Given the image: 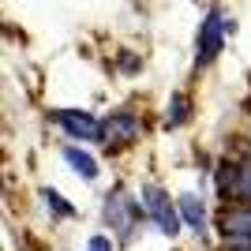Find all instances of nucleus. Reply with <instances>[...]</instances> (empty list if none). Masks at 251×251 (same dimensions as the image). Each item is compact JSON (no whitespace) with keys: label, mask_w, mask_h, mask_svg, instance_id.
Instances as JSON below:
<instances>
[{"label":"nucleus","mask_w":251,"mask_h":251,"mask_svg":"<svg viewBox=\"0 0 251 251\" xmlns=\"http://www.w3.org/2000/svg\"><path fill=\"white\" fill-rule=\"evenodd\" d=\"M221 236H251V206L221 210Z\"/></svg>","instance_id":"obj_5"},{"label":"nucleus","mask_w":251,"mask_h":251,"mask_svg":"<svg viewBox=\"0 0 251 251\" xmlns=\"http://www.w3.org/2000/svg\"><path fill=\"white\" fill-rule=\"evenodd\" d=\"M52 120H56L68 135H75V139H105V127L98 124L90 113H79V109H56Z\"/></svg>","instance_id":"obj_2"},{"label":"nucleus","mask_w":251,"mask_h":251,"mask_svg":"<svg viewBox=\"0 0 251 251\" xmlns=\"http://www.w3.org/2000/svg\"><path fill=\"white\" fill-rule=\"evenodd\" d=\"M218 188L232 199H248L251 202V161H240V165H229L218 173Z\"/></svg>","instance_id":"obj_4"},{"label":"nucleus","mask_w":251,"mask_h":251,"mask_svg":"<svg viewBox=\"0 0 251 251\" xmlns=\"http://www.w3.org/2000/svg\"><path fill=\"white\" fill-rule=\"evenodd\" d=\"M135 131H139V120L127 113H116L113 120H105V139L109 143H127V139H135Z\"/></svg>","instance_id":"obj_6"},{"label":"nucleus","mask_w":251,"mask_h":251,"mask_svg":"<svg viewBox=\"0 0 251 251\" xmlns=\"http://www.w3.org/2000/svg\"><path fill=\"white\" fill-rule=\"evenodd\" d=\"M64 161L79 173V176H86V180H94L98 176V161L90 154H83V150H75V147H64Z\"/></svg>","instance_id":"obj_8"},{"label":"nucleus","mask_w":251,"mask_h":251,"mask_svg":"<svg viewBox=\"0 0 251 251\" xmlns=\"http://www.w3.org/2000/svg\"><path fill=\"white\" fill-rule=\"evenodd\" d=\"M184 116H188V101H184V98L176 94V98H173V113H169V120H165V124H169V127H176L180 120H184Z\"/></svg>","instance_id":"obj_9"},{"label":"nucleus","mask_w":251,"mask_h":251,"mask_svg":"<svg viewBox=\"0 0 251 251\" xmlns=\"http://www.w3.org/2000/svg\"><path fill=\"white\" fill-rule=\"evenodd\" d=\"M86 251H113V240H109L105 232H98V236H90V244H86Z\"/></svg>","instance_id":"obj_11"},{"label":"nucleus","mask_w":251,"mask_h":251,"mask_svg":"<svg viewBox=\"0 0 251 251\" xmlns=\"http://www.w3.org/2000/svg\"><path fill=\"white\" fill-rule=\"evenodd\" d=\"M143 206H147V214L154 218V225L165 232V236H176V232H180V221H184V218H180L176 206L165 199V191L147 188V191H143Z\"/></svg>","instance_id":"obj_1"},{"label":"nucleus","mask_w":251,"mask_h":251,"mask_svg":"<svg viewBox=\"0 0 251 251\" xmlns=\"http://www.w3.org/2000/svg\"><path fill=\"white\" fill-rule=\"evenodd\" d=\"M229 251H251V236H232Z\"/></svg>","instance_id":"obj_12"},{"label":"nucleus","mask_w":251,"mask_h":251,"mask_svg":"<svg viewBox=\"0 0 251 251\" xmlns=\"http://www.w3.org/2000/svg\"><path fill=\"white\" fill-rule=\"evenodd\" d=\"M45 202H49V206L56 210V214H72V206H68V202H64V199H60V195H56V191H52V188L45 191Z\"/></svg>","instance_id":"obj_10"},{"label":"nucleus","mask_w":251,"mask_h":251,"mask_svg":"<svg viewBox=\"0 0 251 251\" xmlns=\"http://www.w3.org/2000/svg\"><path fill=\"white\" fill-rule=\"evenodd\" d=\"M221 45H225V26H221L218 11H210L206 23H202V30H199V52H195V64H210L214 56H218Z\"/></svg>","instance_id":"obj_3"},{"label":"nucleus","mask_w":251,"mask_h":251,"mask_svg":"<svg viewBox=\"0 0 251 251\" xmlns=\"http://www.w3.org/2000/svg\"><path fill=\"white\" fill-rule=\"evenodd\" d=\"M180 218H184L188 229L202 232V225H206V206H202L199 195H180Z\"/></svg>","instance_id":"obj_7"}]
</instances>
